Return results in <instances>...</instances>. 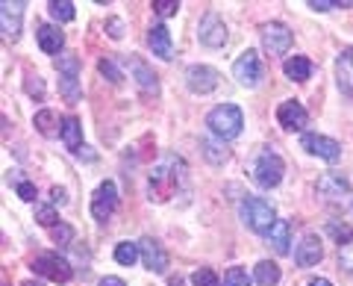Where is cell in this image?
<instances>
[{
  "label": "cell",
  "instance_id": "obj_1",
  "mask_svg": "<svg viewBox=\"0 0 353 286\" xmlns=\"http://www.w3.org/2000/svg\"><path fill=\"white\" fill-rule=\"evenodd\" d=\"M183 174H185L183 160H174V157H165L159 166H153L150 178H148L150 201H157V204L171 201V198L176 195V189H180V183H183Z\"/></svg>",
  "mask_w": 353,
  "mask_h": 286
},
{
  "label": "cell",
  "instance_id": "obj_2",
  "mask_svg": "<svg viewBox=\"0 0 353 286\" xmlns=\"http://www.w3.org/2000/svg\"><path fill=\"white\" fill-rule=\"evenodd\" d=\"M239 216H241V225L250 227L253 233H268V230L280 222L274 207L265 201V198H253V195H248L245 201L239 204Z\"/></svg>",
  "mask_w": 353,
  "mask_h": 286
},
{
  "label": "cell",
  "instance_id": "obj_3",
  "mask_svg": "<svg viewBox=\"0 0 353 286\" xmlns=\"http://www.w3.org/2000/svg\"><path fill=\"white\" fill-rule=\"evenodd\" d=\"M206 127L212 130L221 142H230V139H236L241 133L245 115H241V109L236 104H221L206 115Z\"/></svg>",
  "mask_w": 353,
  "mask_h": 286
},
{
  "label": "cell",
  "instance_id": "obj_4",
  "mask_svg": "<svg viewBox=\"0 0 353 286\" xmlns=\"http://www.w3.org/2000/svg\"><path fill=\"white\" fill-rule=\"evenodd\" d=\"M253 183L259 186V189H274V186L283 183V174H285V162L277 157L274 151H262L256 162H253Z\"/></svg>",
  "mask_w": 353,
  "mask_h": 286
},
{
  "label": "cell",
  "instance_id": "obj_5",
  "mask_svg": "<svg viewBox=\"0 0 353 286\" xmlns=\"http://www.w3.org/2000/svg\"><path fill=\"white\" fill-rule=\"evenodd\" d=\"M57 71H59V92L68 101H80V59L74 53H62L57 59Z\"/></svg>",
  "mask_w": 353,
  "mask_h": 286
},
{
  "label": "cell",
  "instance_id": "obj_6",
  "mask_svg": "<svg viewBox=\"0 0 353 286\" xmlns=\"http://www.w3.org/2000/svg\"><path fill=\"white\" fill-rule=\"evenodd\" d=\"M32 269H36V274H41V278H48L53 283H68L74 278L71 263L59 254H39L32 260Z\"/></svg>",
  "mask_w": 353,
  "mask_h": 286
},
{
  "label": "cell",
  "instance_id": "obj_7",
  "mask_svg": "<svg viewBox=\"0 0 353 286\" xmlns=\"http://www.w3.org/2000/svg\"><path fill=\"white\" fill-rule=\"evenodd\" d=\"M197 39H201V45L212 48V50L227 45V24H224V18H221L215 9H209V12L201 18V27H197Z\"/></svg>",
  "mask_w": 353,
  "mask_h": 286
},
{
  "label": "cell",
  "instance_id": "obj_8",
  "mask_svg": "<svg viewBox=\"0 0 353 286\" xmlns=\"http://www.w3.org/2000/svg\"><path fill=\"white\" fill-rule=\"evenodd\" d=\"M262 74H265V68H262V59H259V53H256V50L239 53V59L233 62V77H236L241 86H248V89L259 86Z\"/></svg>",
  "mask_w": 353,
  "mask_h": 286
},
{
  "label": "cell",
  "instance_id": "obj_9",
  "mask_svg": "<svg viewBox=\"0 0 353 286\" xmlns=\"http://www.w3.org/2000/svg\"><path fill=\"white\" fill-rule=\"evenodd\" d=\"M262 48L271 53V57H283L285 50L292 48V30L280 24V21H271V24H262Z\"/></svg>",
  "mask_w": 353,
  "mask_h": 286
},
{
  "label": "cell",
  "instance_id": "obj_10",
  "mask_svg": "<svg viewBox=\"0 0 353 286\" xmlns=\"http://www.w3.org/2000/svg\"><path fill=\"white\" fill-rule=\"evenodd\" d=\"M301 148L309 151L312 157L324 160V162H339V157H341V145H339V142L330 139V136H321V133H303L301 136Z\"/></svg>",
  "mask_w": 353,
  "mask_h": 286
},
{
  "label": "cell",
  "instance_id": "obj_11",
  "mask_svg": "<svg viewBox=\"0 0 353 286\" xmlns=\"http://www.w3.org/2000/svg\"><path fill=\"white\" fill-rule=\"evenodd\" d=\"M218 80H221V74L212 65H189V71H185V86H189V92H194V95L215 92Z\"/></svg>",
  "mask_w": 353,
  "mask_h": 286
},
{
  "label": "cell",
  "instance_id": "obj_12",
  "mask_svg": "<svg viewBox=\"0 0 353 286\" xmlns=\"http://www.w3.org/2000/svg\"><path fill=\"white\" fill-rule=\"evenodd\" d=\"M115 210H118V189L112 180H103L92 195V216L97 222H106Z\"/></svg>",
  "mask_w": 353,
  "mask_h": 286
},
{
  "label": "cell",
  "instance_id": "obj_13",
  "mask_svg": "<svg viewBox=\"0 0 353 286\" xmlns=\"http://www.w3.org/2000/svg\"><path fill=\"white\" fill-rule=\"evenodd\" d=\"M139 251H141V263H145V269L162 274L165 269H168V251H165L162 245L153 236H145L139 242Z\"/></svg>",
  "mask_w": 353,
  "mask_h": 286
},
{
  "label": "cell",
  "instance_id": "obj_14",
  "mask_svg": "<svg viewBox=\"0 0 353 286\" xmlns=\"http://www.w3.org/2000/svg\"><path fill=\"white\" fill-rule=\"evenodd\" d=\"M277 121H280L283 130H292L294 133V130H303L309 124V113L303 109L301 101H283L277 106Z\"/></svg>",
  "mask_w": 353,
  "mask_h": 286
},
{
  "label": "cell",
  "instance_id": "obj_15",
  "mask_svg": "<svg viewBox=\"0 0 353 286\" xmlns=\"http://www.w3.org/2000/svg\"><path fill=\"white\" fill-rule=\"evenodd\" d=\"M21 18H24V3L21 0H3L0 3V27H3V36L6 39H18L21 36Z\"/></svg>",
  "mask_w": 353,
  "mask_h": 286
},
{
  "label": "cell",
  "instance_id": "obj_16",
  "mask_svg": "<svg viewBox=\"0 0 353 286\" xmlns=\"http://www.w3.org/2000/svg\"><path fill=\"white\" fill-rule=\"evenodd\" d=\"M321 260H324L321 239H318L315 233H306L301 239V245H297V251H294V263L297 266H303V269H309V266H318Z\"/></svg>",
  "mask_w": 353,
  "mask_h": 286
},
{
  "label": "cell",
  "instance_id": "obj_17",
  "mask_svg": "<svg viewBox=\"0 0 353 286\" xmlns=\"http://www.w3.org/2000/svg\"><path fill=\"white\" fill-rule=\"evenodd\" d=\"M36 41L44 53H59L65 48V32L57 24H41L36 30Z\"/></svg>",
  "mask_w": 353,
  "mask_h": 286
},
{
  "label": "cell",
  "instance_id": "obj_18",
  "mask_svg": "<svg viewBox=\"0 0 353 286\" xmlns=\"http://www.w3.org/2000/svg\"><path fill=\"white\" fill-rule=\"evenodd\" d=\"M148 45H150V50L157 53L159 59H171V57H174L171 32H168V27H165V24H157V27H150V32H148Z\"/></svg>",
  "mask_w": 353,
  "mask_h": 286
},
{
  "label": "cell",
  "instance_id": "obj_19",
  "mask_svg": "<svg viewBox=\"0 0 353 286\" xmlns=\"http://www.w3.org/2000/svg\"><path fill=\"white\" fill-rule=\"evenodd\" d=\"M318 192L336 201V198L350 192V180L341 178V174H336V171H327V174H321V180H318Z\"/></svg>",
  "mask_w": 353,
  "mask_h": 286
},
{
  "label": "cell",
  "instance_id": "obj_20",
  "mask_svg": "<svg viewBox=\"0 0 353 286\" xmlns=\"http://www.w3.org/2000/svg\"><path fill=\"white\" fill-rule=\"evenodd\" d=\"M336 80H339L341 92L353 95V48L339 53V59H336Z\"/></svg>",
  "mask_w": 353,
  "mask_h": 286
},
{
  "label": "cell",
  "instance_id": "obj_21",
  "mask_svg": "<svg viewBox=\"0 0 353 286\" xmlns=\"http://www.w3.org/2000/svg\"><path fill=\"white\" fill-rule=\"evenodd\" d=\"M265 236H268V248H274V254H289V245H292V225L289 222L280 218Z\"/></svg>",
  "mask_w": 353,
  "mask_h": 286
},
{
  "label": "cell",
  "instance_id": "obj_22",
  "mask_svg": "<svg viewBox=\"0 0 353 286\" xmlns=\"http://www.w3.org/2000/svg\"><path fill=\"white\" fill-rule=\"evenodd\" d=\"M59 136H62V142H65V148L80 153V148H83V124H80V118H77V115L62 118V130H59Z\"/></svg>",
  "mask_w": 353,
  "mask_h": 286
},
{
  "label": "cell",
  "instance_id": "obj_23",
  "mask_svg": "<svg viewBox=\"0 0 353 286\" xmlns=\"http://www.w3.org/2000/svg\"><path fill=\"white\" fill-rule=\"evenodd\" d=\"M283 74L294 83H306L309 77H312V62H309L306 57H289L283 62Z\"/></svg>",
  "mask_w": 353,
  "mask_h": 286
},
{
  "label": "cell",
  "instance_id": "obj_24",
  "mask_svg": "<svg viewBox=\"0 0 353 286\" xmlns=\"http://www.w3.org/2000/svg\"><path fill=\"white\" fill-rule=\"evenodd\" d=\"M132 65V74H136V83L141 86V92H148V95H157L159 92V83H157V74H153L150 68L141 59H130Z\"/></svg>",
  "mask_w": 353,
  "mask_h": 286
},
{
  "label": "cell",
  "instance_id": "obj_25",
  "mask_svg": "<svg viewBox=\"0 0 353 286\" xmlns=\"http://www.w3.org/2000/svg\"><path fill=\"white\" fill-rule=\"evenodd\" d=\"M253 278H256L259 286H277L280 278H283V271L277 263H271V260H259L256 263V269H253Z\"/></svg>",
  "mask_w": 353,
  "mask_h": 286
},
{
  "label": "cell",
  "instance_id": "obj_26",
  "mask_svg": "<svg viewBox=\"0 0 353 286\" xmlns=\"http://www.w3.org/2000/svg\"><path fill=\"white\" fill-rule=\"evenodd\" d=\"M36 127L41 136H57V127L62 130V118L53 113V109H41V113H36Z\"/></svg>",
  "mask_w": 353,
  "mask_h": 286
},
{
  "label": "cell",
  "instance_id": "obj_27",
  "mask_svg": "<svg viewBox=\"0 0 353 286\" xmlns=\"http://www.w3.org/2000/svg\"><path fill=\"white\" fill-rule=\"evenodd\" d=\"M201 148H203V157L212 162V166H224V162L230 160V151L224 145H218V142H212V139H203Z\"/></svg>",
  "mask_w": 353,
  "mask_h": 286
},
{
  "label": "cell",
  "instance_id": "obj_28",
  "mask_svg": "<svg viewBox=\"0 0 353 286\" xmlns=\"http://www.w3.org/2000/svg\"><path fill=\"white\" fill-rule=\"evenodd\" d=\"M139 257H141L139 242H118L115 245V263H121V266H132Z\"/></svg>",
  "mask_w": 353,
  "mask_h": 286
},
{
  "label": "cell",
  "instance_id": "obj_29",
  "mask_svg": "<svg viewBox=\"0 0 353 286\" xmlns=\"http://www.w3.org/2000/svg\"><path fill=\"white\" fill-rule=\"evenodd\" d=\"M48 9L57 21H74V15H77V6L71 3V0H50Z\"/></svg>",
  "mask_w": 353,
  "mask_h": 286
},
{
  "label": "cell",
  "instance_id": "obj_30",
  "mask_svg": "<svg viewBox=\"0 0 353 286\" xmlns=\"http://www.w3.org/2000/svg\"><path fill=\"white\" fill-rule=\"evenodd\" d=\"M36 222L41 225V227H57V222H59V213L53 210L50 204H36Z\"/></svg>",
  "mask_w": 353,
  "mask_h": 286
},
{
  "label": "cell",
  "instance_id": "obj_31",
  "mask_svg": "<svg viewBox=\"0 0 353 286\" xmlns=\"http://www.w3.org/2000/svg\"><path fill=\"white\" fill-rule=\"evenodd\" d=\"M327 233L339 242V248H341V245H347V242H353V227H347V225L330 222V225H327Z\"/></svg>",
  "mask_w": 353,
  "mask_h": 286
},
{
  "label": "cell",
  "instance_id": "obj_32",
  "mask_svg": "<svg viewBox=\"0 0 353 286\" xmlns=\"http://www.w3.org/2000/svg\"><path fill=\"white\" fill-rule=\"evenodd\" d=\"M192 286H224V283H221V278L212 269H197L192 274Z\"/></svg>",
  "mask_w": 353,
  "mask_h": 286
},
{
  "label": "cell",
  "instance_id": "obj_33",
  "mask_svg": "<svg viewBox=\"0 0 353 286\" xmlns=\"http://www.w3.org/2000/svg\"><path fill=\"white\" fill-rule=\"evenodd\" d=\"M224 286H250V278H248V271L241 269V266H233V269H227V271H224Z\"/></svg>",
  "mask_w": 353,
  "mask_h": 286
},
{
  "label": "cell",
  "instance_id": "obj_34",
  "mask_svg": "<svg viewBox=\"0 0 353 286\" xmlns=\"http://www.w3.org/2000/svg\"><path fill=\"white\" fill-rule=\"evenodd\" d=\"M153 12H157L159 18H171L180 12V0H153Z\"/></svg>",
  "mask_w": 353,
  "mask_h": 286
},
{
  "label": "cell",
  "instance_id": "obj_35",
  "mask_svg": "<svg viewBox=\"0 0 353 286\" xmlns=\"http://www.w3.org/2000/svg\"><path fill=\"white\" fill-rule=\"evenodd\" d=\"M353 6V0H309V9H315V12H330V9H347Z\"/></svg>",
  "mask_w": 353,
  "mask_h": 286
},
{
  "label": "cell",
  "instance_id": "obj_36",
  "mask_svg": "<svg viewBox=\"0 0 353 286\" xmlns=\"http://www.w3.org/2000/svg\"><path fill=\"white\" fill-rule=\"evenodd\" d=\"M97 68H101V74L103 77H109V83H124V74H121L118 68H115V62L112 59H101V65H97Z\"/></svg>",
  "mask_w": 353,
  "mask_h": 286
},
{
  "label": "cell",
  "instance_id": "obj_37",
  "mask_svg": "<svg viewBox=\"0 0 353 286\" xmlns=\"http://www.w3.org/2000/svg\"><path fill=\"white\" fill-rule=\"evenodd\" d=\"M15 192H18L21 201H36V186L30 180H15Z\"/></svg>",
  "mask_w": 353,
  "mask_h": 286
},
{
  "label": "cell",
  "instance_id": "obj_38",
  "mask_svg": "<svg viewBox=\"0 0 353 286\" xmlns=\"http://www.w3.org/2000/svg\"><path fill=\"white\" fill-rule=\"evenodd\" d=\"M339 266L345 271H353V242H347V245L339 248Z\"/></svg>",
  "mask_w": 353,
  "mask_h": 286
},
{
  "label": "cell",
  "instance_id": "obj_39",
  "mask_svg": "<svg viewBox=\"0 0 353 286\" xmlns=\"http://www.w3.org/2000/svg\"><path fill=\"white\" fill-rule=\"evenodd\" d=\"M27 95H32V97H41L44 95V83H41V77L39 74H27Z\"/></svg>",
  "mask_w": 353,
  "mask_h": 286
},
{
  "label": "cell",
  "instance_id": "obj_40",
  "mask_svg": "<svg viewBox=\"0 0 353 286\" xmlns=\"http://www.w3.org/2000/svg\"><path fill=\"white\" fill-rule=\"evenodd\" d=\"M74 239V230L68 225H59V227H53V242H59V245H68V242Z\"/></svg>",
  "mask_w": 353,
  "mask_h": 286
},
{
  "label": "cell",
  "instance_id": "obj_41",
  "mask_svg": "<svg viewBox=\"0 0 353 286\" xmlns=\"http://www.w3.org/2000/svg\"><path fill=\"white\" fill-rule=\"evenodd\" d=\"M106 30H109V36H112V39L124 36V24H121L118 18H109V21H106Z\"/></svg>",
  "mask_w": 353,
  "mask_h": 286
},
{
  "label": "cell",
  "instance_id": "obj_42",
  "mask_svg": "<svg viewBox=\"0 0 353 286\" xmlns=\"http://www.w3.org/2000/svg\"><path fill=\"white\" fill-rule=\"evenodd\" d=\"M50 201H53V207H65V204H68V195H65V189H59V186H53V189H50Z\"/></svg>",
  "mask_w": 353,
  "mask_h": 286
},
{
  "label": "cell",
  "instance_id": "obj_43",
  "mask_svg": "<svg viewBox=\"0 0 353 286\" xmlns=\"http://www.w3.org/2000/svg\"><path fill=\"white\" fill-rule=\"evenodd\" d=\"M101 286H127V283L121 280V278H112V274H109V278H103V280H101Z\"/></svg>",
  "mask_w": 353,
  "mask_h": 286
},
{
  "label": "cell",
  "instance_id": "obj_44",
  "mask_svg": "<svg viewBox=\"0 0 353 286\" xmlns=\"http://www.w3.org/2000/svg\"><path fill=\"white\" fill-rule=\"evenodd\" d=\"M306 286H333V283H330L327 278H312V280H309Z\"/></svg>",
  "mask_w": 353,
  "mask_h": 286
},
{
  "label": "cell",
  "instance_id": "obj_45",
  "mask_svg": "<svg viewBox=\"0 0 353 286\" xmlns=\"http://www.w3.org/2000/svg\"><path fill=\"white\" fill-rule=\"evenodd\" d=\"M168 286H185V283H183V278H171Z\"/></svg>",
  "mask_w": 353,
  "mask_h": 286
},
{
  "label": "cell",
  "instance_id": "obj_46",
  "mask_svg": "<svg viewBox=\"0 0 353 286\" xmlns=\"http://www.w3.org/2000/svg\"><path fill=\"white\" fill-rule=\"evenodd\" d=\"M21 286H44V283H39V280H24Z\"/></svg>",
  "mask_w": 353,
  "mask_h": 286
}]
</instances>
